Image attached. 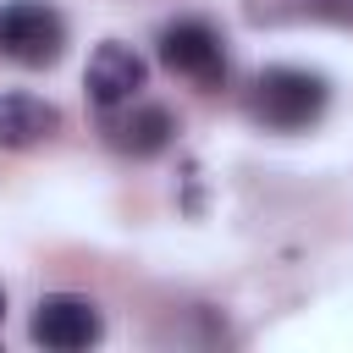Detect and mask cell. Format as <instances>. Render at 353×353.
Here are the masks:
<instances>
[{
    "label": "cell",
    "mask_w": 353,
    "mask_h": 353,
    "mask_svg": "<svg viewBox=\"0 0 353 353\" xmlns=\"http://www.w3.org/2000/svg\"><path fill=\"white\" fill-rule=\"evenodd\" d=\"M243 105L265 132H309L331 110V83L309 66H265Z\"/></svg>",
    "instance_id": "6da1fadb"
},
{
    "label": "cell",
    "mask_w": 353,
    "mask_h": 353,
    "mask_svg": "<svg viewBox=\"0 0 353 353\" xmlns=\"http://www.w3.org/2000/svg\"><path fill=\"white\" fill-rule=\"evenodd\" d=\"M0 320H6V292H0Z\"/></svg>",
    "instance_id": "9c48e42d"
},
{
    "label": "cell",
    "mask_w": 353,
    "mask_h": 353,
    "mask_svg": "<svg viewBox=\"0 0 353 353\" xmlns=\"http://www.w3.org/2000/svg\"><path fill=\"white\" fill-rule=\"evenodd\" d=\"M83 83H88V99H94L99 110H116V105H127V99H138V94H143L149 66H143V55H138L132 44L105 39V44H94Z\"/></svg>",
    "instance_id": "5b68a950"
},
{
    "label": "cell",
    "mask_w": 353,
    "mask_h": 353,
    "mask_svg": "<svg viewBox=\"0 0 353 353\" xmlns=\"http://www.w3.org/2000/svg\"><path fill=\"white\" fill-rule=\"evenodd\" d=\"M254 28H353V0H243Z\"/></svg>",
    "instance_id": "ba28073f"
},
{
    "label": "cell",
    "mask_w": 353,
    "mask_h": 353,
    "mask_svg": "<svg viewBox=\"0 0 353 353\" xmlns=\"http://www.w3.org/2000/svg\"><path fill=\"white\" fill-rule=\"evenodd\" d=\"M160 66L171 77H188L193 88H221L226 83V39L204 17H176L160 28Z\"/></svg>",
    "instance_id": "3957f363"
},
{
    "label": "cell",
    "mask_w": 353,
    "mask_h": 353,
    "mask_svg": "<svg viewBox=\"0 0 353 353\" xmlns=\"http://www.w3.org/2000/svg\"><path fill=\"white\" fill-rule=\"evenodd\" d=\"M0 55L28 72L55 66L66 55V17L50 0H6L0 6Z\"/></svg>",
    "instance_id": "7a4b0ae2"
},
{
    "label": "cell",
    "mask_w": 353,
    "mask_h": 353,
    "mask_svg": "<svg viewBox=\"0 0 353 353\" xmlns=\"http://www.w3.org/2000/svg\"><path fill=\"white\" fill-rule=\"evenodd\" d=\"M61 132V110L28 88L0 94V149H39Z\"/></svg>",
    "instance_id": "52a82bcc"
},
{
    "label": "cell",
    "mask_w": 353,
    "mask_h": 353,
    "mask_svg": "<svg viewBox=\"0 0 353 353\" xmlns=\"http://www.w3.org/2000/svg\"><path fill=\"white\" fill-rule=\"evenodd\" d=\"M105 138L116 154H132V160H149L160 149H171L176 138V116L165 105H149V99H127L116 110H105Z\"/></svg>",
    "instance_id": "8992f818"
},
{
    "label": "cell",
    "mask_w": 353,
    "mask_h": 353,
    "mask_svg": "<svg viewBox=\"0 0 353 353\" xmlns=\"http://www.w3.org/2000/svg\"><path fill=\"white\" fill-rule=\"evenodd\" d=\"M28 336L50 353H77V347H94L105 336V320H99V303L83 292H44L33 303Z\"/></svg>",
    "instance_id": "277c9868"
}]
</instances>
